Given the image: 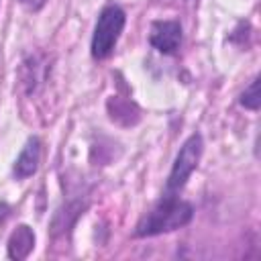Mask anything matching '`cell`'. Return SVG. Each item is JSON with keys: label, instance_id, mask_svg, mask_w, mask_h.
<instances>
[{"label": "cell", "instance_id": "obj_1", "mask_svg": "<svg viewBox=\"0 0 261 261\" xmlns=\"http://www.w3.org/2000/svg\"><path fill=\"white\" fill-rule=\"evenodd\" d=\"M194 216V208L190 202L181 200L179 194L163 192L157 204L139 220L135 228V237H155L161 232H169L186 226Z\"/></svg>", "mask_w": 261, "mask_h": 261}, {"label": "cell", "instance_id": "obj_2", "mask_svg": "<svg viewBox=\"0 0 261 261\" xmlns=\"http://www.w3.org/2000/svg\"><path fill=\"white\" fill-rule=\"evenodd\" d=\"M124 22H126V14L118 4H106L100 10L90 45L94 59H106L114 51L120 33L124 29Z\"/></svg>", "mask_w": 261, "mask_h": 261}, {"label": "cell", "instance_id": "obj_3", "mask_svg": "<svg viewBox=\"0 0 261 261\" xmlns=\"http://www.w3.org/2000/svg\"><path fill=\"white\" fill-rule=\"evenodd\" d=\"M202 151H204L202 137L198 133L190 135L184 141V145L179 147V153L175 155V161L171 165V171L167 175V181H165V190L163 192H167V194H179L184 190V186L188 184L190 175L194 173V169L200 163Z\"/></svg>", "mask_w": 261, "mask_h": 261}, {"label": "cell", "instance_id": "obj_4", "mask_svg": "<svg viewBox=\"0 0 261 261\" xmlns=\"http://www.w3.org/2000/svg\"><path fill=\"white\" fill-rule=\"evenodd\" d=\"M149 43L163 55L177 53L181 45V24L177 20H155L149 31Z\"/></svg>", "mask_w": 261, "mask_h": 261}, {"label": "cell", "instance_id": "obj_5", "mask_svg": "<svg viewBox=\"0 0 261 261\" xmlns=\"http://www.w3.org/2000/svg\"><path fill=\"white\" fill-rule=\"evenodd\" d=\"M39 161H41V141L37 137H31L27 141V145L22 147V151L18 153L12 171L18 179L31 177L39 169Z\"/></svg>", "mask_w": 261, "mask_h": 261}, {"label": "cell", "instance_id": "obj_6", "mask_svg": "<svg viewBox=\"0 0 261 261\" xmlns=\"http://www.w3.org/2000/svg\"><path fill=\"white\" fill-rule=\"evenodd\" d=\"M33 247H35V232L27 224H20L8 239V257L16 261L27 259Z\"/></svg>", "mask_w": 261, "mask_h": 261}, {"label": "cell", "instance_id": "obj_7", "mask_svg": "<svg viewBox=\"0 0 261 261\" xmlns=\"http://www.w3.org/2000/svg\"><path fill=\"white\" fill-rule=\"evenodd\" d=\"M241 104L249 110H259L261 104V96H259V75L253 77V82L245 88V92L241 94Z\"/></svg>", "mask_w": 261, "mask_h": 261}, {"label": "cell", "instance_id": "obj_8", "mask_svg": "<svg viewBox=\"0 0 261 261\" xmlns=\"http://www.w3.org/2000/svg\"><path fill=\"white\" fill-rule=\"evenodd\" d=\"M27 10H33V12H37V10H41L43 6H45V2L47 0H18Z\"/></svg>", "mask_w": 261, "mask_h": 261}]
</instances>
